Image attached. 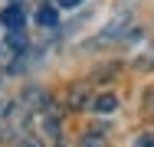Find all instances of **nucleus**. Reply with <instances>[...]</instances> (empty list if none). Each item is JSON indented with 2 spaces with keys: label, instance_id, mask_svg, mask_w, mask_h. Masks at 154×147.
I'll use <instances>...</instances> for the list:
<instances>
[{
  "label": "nucleus",
  "instance_id": "9",
  "mask_svg": "<svg viewBox=\"0 0 154 147\" xmlns=\"http://www.w3.org/2000/svg\"><path fill=\"white\" fill-rule=\"evenodd\" d=\"M17 147H39V141H36V137H23Z\"/></svg>",
  "mask_w": 154,
  "mask_h": 147
},
{
  "label": "nucleus",
  "instance_id": "2",
  "mask_svg": "<svg viewBox=\"0 0 154 147\" xmlns=\"http://www.w3.org/2000/svg\"><path fill=\"white\" fill-rule=\"evenodd\" d=\"M36 23H39L43 29H56V26H59V13L46 3V7H39V10H36Z\"/></svg>",
  "mask_w": 154,
  "mask_h": 147
},
{
  "label": "nucleus",
  "instance_id": "6",
  "mask_svg": "<svg viewBox=\"0 0 154 147\" xmlns=\"http://www.w3.org/2000/svg\"><path fill=\"white\" fill-rule=\"evenodd\" d=\"M43 128H46V134H49V137H56V134H59V121H56V118H46V121H43Z\"/></svg>",
  "mask_w": 154,
  "mask_h": 147
},
{
  "label": "nucleus",
  "instance_id": "7",
  "mask_svg": "<svg viewBox=\"0 0 154 147\" xmlns=\"http://www.w3.org/2000/svg\"><path fill=\"white\" fill-rule=\"evenodd\" d=\"M79 101H85V88H72V108H82Z\"/></svg>",
  "mask_w": 154,
  "mask_h": 147
},
{
  "label": "nucleus",
  "instance_id": "4",
  "mask_svg": "<svg viewBox=\"0 0 154 147\" xmlns=\"http://www.w3.org/2000/svg\"><path fill=\"white\" fill-rule=\"evenodd\" d=\"M7 49H13V52H20V49H26V33H23V29H17V33H10V39H7Z\"/></svg>",
  "mask_w": 154,
  "mask_h": 147
},
{
  "label": "nucleus",
  "instance_id": "12",
  "mask_svg": "<svg viewBox=\"0 0 154 147\" xmlns=\"http://www.w3.org/2000/svg\"><path fill=\"white\" fill-rule=\"evenodd\" d=\"M13 3H20V0H13Z\"/></svg>",
  "mask_w": 154,
  "mask_h": 147
},
{
  "label": "nucleus",
  "instance_id": "10",
  "mask_svg": "<svg viewBox=\"0 0 154 147\" xmlns=\"http://www.w3.org/2000/svg\"><path fill=\"white\" fill-rule=\"evenodd\" d=\"M148 111L154 115V92H148Z\"/></svg>",
  "mask_w": 154,
  "mask_h": 147
},
{
  "label": "nucleus",
  "instance_id": "11",
  "mask_svg": "<svg viewBox=\"0 0 154 147\" xmlns=\"http://www.w3.org/2000/svg\"><path fill=\"white\" fill-rule=\"evenodd\" d=\"M62 7H79V3H82V0H59Z\"/></svg>",
  "mask_w": 154,
  "mask_h": 147
},
{
  "label": "nucleus",
  "instance_id": "5",
  "mask_svg": "<svg viewBox=\"0 0 154 147\" xmlns=\"http://www.w3.org/2000/svg\"><path fill=\"white\" fill-rule=\"evenodd\" d=\"M82 147H102V134H85V137H82Z\"/></svg>",
  "mask_w": 154,
  "mask_h": 147
},
{
  "label": "nucleus",
  "instance_id": "3",
  "mask_svg": "<svg viewBox=\"0 0 154 147\" xmlns=\"http://www.w3.org/2000/svg\"><path fill=\"white\" fill-rule=\"evenodd\" d=\"M92 108L98 111V115H108V111L118 108V98H115V95H98V98L92 101Z\"/></svg>",
  "mask_w": 154,
  "mask_h": 147
},
{
  "label": "nucleus",
  "instance_id": "1",
  "mask_svg": "<svg viewBox=\"0 0 154 147\" xmlns=\"http://www.w3.org/2000/svg\"><path fill=\"white\" fill-rule=\"evenodd\" d=\"M0 23L10 29V33H17V29H23L26 23V13H23V3H10V7H3V13H0Z\"/></svg>",
  "mask_w": 154,
  "mask_h": 147
},
{
  "label": "nucleus",
  "instance_id": "8",
  "mask_svg": "<svg viewBox=\"0 0 154 147\" xmlns=\"http://www.w3.org/2000/svg\"><path fill=\"white\" fill-rule=\"evenodd\" d=\"M138 147H154V134H144V137L138 141Z\"/></svg>",
  "mask_w": 154,
  "mask_h": 147
}]
</instances>
